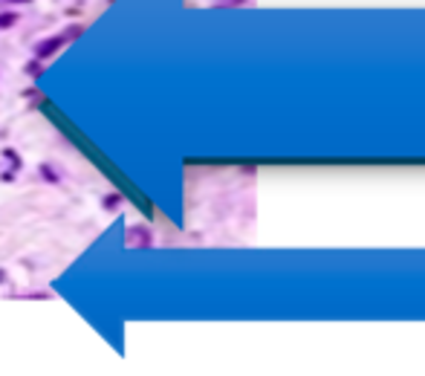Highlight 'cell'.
<instances>
[{
    "mask_svg": "<svg viewBox=\"0 0 425 376\" xmlns=\"http://www.w3.org/2000/svg\"><path fill=\"white\" fill-rule=\"evenodd\" d=\"M15 20H17L15 15H0V26H12Z\"/></svg>",
    "mask_w": 425,
    "mask_h": 376,
    "instance_id": "obj_2",
    "label": "cell"
},
{
    "mask_svg": "<svg viewBox=\"0 0 425 376\" xmlns=\"http://www.w3.org/2000/svg\"><path fill=\"white\" fill-rule=\"evenodd\" d=\"M15 3H17V0H15Z\"/></svg>",
    "mask_w": 425,
    "mask_h": 376,
    "instance_id": "obj_3",
    "label": "cell"
},
{
    "mask_svg": "<svg viewBox=\"0 0 425 376\" xmlns=\"http://www.w3.org/2000/svg\"><path fill=\"white\" fill-rule=\"evenodd\" d=\"M58 47H61V38H52V41H47V44L38 47V55H50V52H55Z\"/></svg>",
    "mask_w": 425,
    "mask_h": 376,
    "instance_id": "obj_1",
    "label": "cell"
}]
</instances>
